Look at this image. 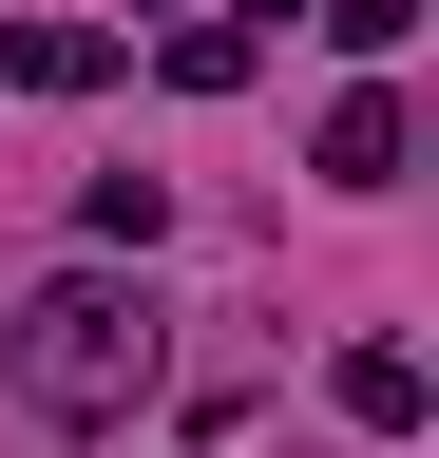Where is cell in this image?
<instances>
[{"label":"cell","instance_id":"1","mask_svg":"<svg viewBox=\"0 0 439 458\" xmlns=\"http://www.w3.org/2000/svg\"><path fill=\"white\" fill-rule=\"evenodd\" d=\"M0 382H20V420L115 439L134 401H153V286H115V267H58L20 325H0Z\"/></svg>","mask_w":439,"mask_h":458},{"label":"cell","instance_id":"2","mask_svg":"<svg viewBox=\"0 0 439 458\" xmlns=\"http://www.w3.org/2000/svg\"><path fill=\"white\" fill-rule=\"evenodd\" d=\"M306 172H325V191H401V96H325V134H306Z\"/></svg>","mask_w":439,"mask_h":458},{"label":"cell","instance_id":"3","mask_svg":"<svg viewBox=\"0 0 439 458\" xmlns=\"http://www.w3.org/2000/svg\"><path fill=\"white\" fill-rule=\"evenodd\" d=\"M0 77H20V96H96V77H115V20H77V0H58V20H0Z\"/></svg>","mask_w":439,"mask_h":458},{"label":"cell","instance_id":"4","mask_svg":"<svg viewBox=\"0 0 439 458\" xmlns=\"http://www.w3.org/2000/svg\"><path fill=\"white\" fill-rule=\"evenodd\" d=\"M325 401H344L363 439H420V401H439V382H420V344H344V363H325Z\"/></svg>","mask_w":439,"mask_h":458},{"label":"cell","instance_id":"5","mask_svg":"<svg viewBox=\"0 0 439 458\" xmlns=\"http://www.w3.org/2000/svg\"><path fill=\"white\" fill-rule=\"evenodd\" d=\"M173 96H249V20H173Z\"/></svg>","mask_w":439,"mask_h":458},{"label":"cell","instance_id":"6","mask_svg":"<svg viewBox=\"0 0 439 458\" xmlns=\"http://www.w3.org/2000/svg\"><path fill=\"white\" fill-rule=\"evenodd\" d=\"M306 20L344 38V57H401V38H420V0H306Z\"/></svg>","mask_w":439,"mask_h":458},{"label":"cell","instance_id":"7","mask_svg":"<svg viewBox=\"0 0 439 458\" xmlns=\"http://www.w3.org/2000/svg\"><path fill=\"white\" fill-rule=\"evenodd\" d=\"M230 20H306V0H230Z\"/></svg>","mask_w":439,"mask_h":458}]
</instances>
